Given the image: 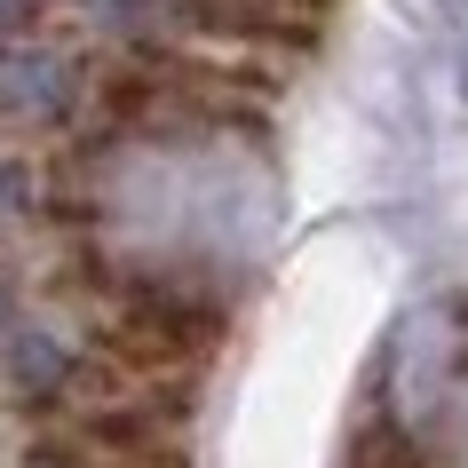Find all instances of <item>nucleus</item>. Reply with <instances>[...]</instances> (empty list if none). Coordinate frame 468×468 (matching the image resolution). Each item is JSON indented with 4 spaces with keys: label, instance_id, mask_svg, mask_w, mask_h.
Wrapping results in <instances>:
<instances>
[{
    "label": "nucleus",
    "instance_id": "nucleus-1",
    "mask_svg": "<svg viewBox=\"0 0 468 468\" xmlns=\"http://www.w3.org/2000/svg\"><path fill=\"white\" fill-rule=\"evenodd\" d=\"M8 8H16V0H0V16H8Z\"/></svg>",
    "mask_w": 468,
    "mask_h": 468
}]
</instances>
